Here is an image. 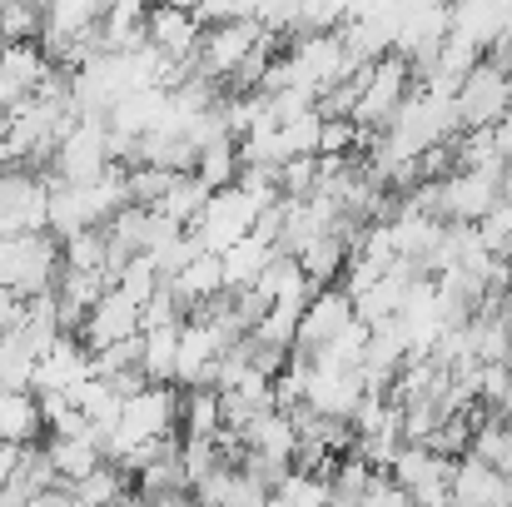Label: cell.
Segmentation results:
<instances>
[{"label":"cell","instance_id":"6da1fadb","mask_svg":"<svg viewBox=\"0 0 512 507\" xmlns=\"http://www.w3.org/2000/svg\"><path fill=\"white\" fill-rule=\"evenodd\" d=\"M60 279V244L50 234L0 239V289H15L20 299H35L55 289Z\"/></svg>","mask_w":512,"mask_h":507},{"label":"cell","instance_id":"7a4b0ae2","mask_svg":"<svg viewBox=\"0 0 512 507\" xmlns=\"http://www.w3.org/2000/svg\"><path fill=\"white\" fill-rule=\"evenodd\" d=\"M110 169V125L105 120H80L65 145L50 155V184H70V189H85L95 184L100 174Z\"/></svg>","mask_w":512,"mask_h":507},{"label":"cell","instance_id":"3957f363","mask_svg":"<svg viewBox=\"0 0 512 507\" xmlns=\"http://www.w3.org/2000/svg\"><path fill=\"white\" fill-rule=\"evenodd\" d=\"M453 110H458V135H468V130H493L512 110V75L498 70V65H488V60H478V65L468 70V80L458 85Z\"/></svg>","mask_w":512,"mask_h":507},{"label":"cell","instance_id":"277c9868","mask_svg":"<svg viewBox=\"0 0 512 507\" xmlns=\"http://www.w3.org/2000/svg\"><path fill=\"white\" fill-rule=\"evenodd\" d=\"M45 199H50V179L30 169H0V239L45 234Z\"/></svg>","mask_w":512,"mask_h":507},{"label":"cell","instance_id":"5b68a950","mask_svg":"<svg viewBox=\"0 0 512 507\" xmlns=\"http://www.w3.org/2000/svg\"><path fill=\"white\" fill-rule=\"evenodd\" d=\"M413 90V70L403 55H383L373 70H368V85L353 105V125L358 130H388V120L398 115V105L408 100Z\"/></svg>","mask_w":512,"mask_h":507},{"label":"cell","instance_id":"8992f818","mask_svg":"<svg viewBox=\"0 0 512 507\" xmlns=\"http://www.w3.org/2000/svg\"><path fill=\"white\" fill-rule=\"evenodd\" d=\"M254 219H259V209L244 199L239 184H229V189H219V194L204 199V209L194 219V234L204 239L209 254H224V249H234L239 239L254 234Z\"/></svg>","mask_w":512,"mask_h":507},{"label":"cell","instance_id":"52a82bcc","mask_svg":"<svg viewBox=\"0 0 512 507\" xmlns=\"http://www.w3.org/2000/svg\"><path fill=\"white\" fill-rule=\"evenodd\" d=\"M259 25H254V15H244V20H234V25H219V30H204L199 35V50H194V70H199V80H219V75H239V65L249 60V50L259 45Z\"/></svg>","mask_w":512,"mask_h":507},{"label":"cell","instance_id":"ba28073f","mask_svg":"<svg viewBox=\"0 0 512 507\" xmlns=\"http://www.w3.org/2000/svg\"><path fill=\"white\" fill-rule=\"evenodd\" d=\"M498 174L503 169H458L443 179L438 219L443 224H478L498 209Z\"/></svg>","mask_w":512,"mask_h":507},{"label":"cell","instance_id":"9c48e42d","mask_svg":"<svg viewBox=\"0 0 512 507\" xmlns=\"http://www.w3.org/2000/svg\"><path fill=\"white\" fill-rule=\"evenodd\" d=\"M90 378H95V368H90L85 343L75 334H60L50 343V353L35 363L30 393H35V398H65L70 388H80V383H90Z\"/></svg>","mask_w":512,"mask_h":507},{"label":"cell","instance_id":"30bf717a","mask_svg":"<svg viewBox=\"0 0 512 507\" xmlns=\"http://www.w3.org/2000/svg\"><path fill=\"white\" fill-rule=\"evenodd\" d=\"M353 324V304L343 289H319L309 304H304V319H299V338H294V353L314 358L319 348H329L334 338Z\"/></svg>","mask_w":512,"mask_h":507},{"label":"cell","instance_id":"8fae6325","mask_svg":"<svg viewBox=\"0 0 512 507\" xmlns=\"http://www.w3.org/2000/svg\"><path fill=\"white\" fill-rule=\"evenodd\" d=\"M199 25L189 15V5H150L145 10V45L160 50L165 60H194L199 50Z\"/></svg>","mask_w":512,"mask_h":507},{"label":"cell","instance_id":"7c38bea8","mask_svg":"<svg viewBox=\"0 0 512 507\" xmlns=\"http://www.w3.org/2000/svg\"><path fill=\"white\" fill-rule=\"evenodd\" d=\"M125 338H140V309H135L125 294L110 289V294L85 314L80 343H85V353H100V348H115V343H125Z\"/></svg>","mask_w":512,"mask_h":507},{"label":"cell","instance_id":"4fadbf2b","mask_svg":"<svg viewBox=\"0 0 512 507\" xmlns=\"http://www.w3.org/2000/svg\"><path fill=\"white\" fill-rule=\"evenodd\" d=\"M453 507H512L508 503V483L493 463L483 458H458L453 463Z\"/></svg>","mask_w":512,"mask_h":507},{"label":"cell","instance_id":"5bb4252c","mask_svg":"<svg viewBox=\"0 0 512 507\" xmlns=\"http://www.w3.org/2000/svg\"><path fill=\"white\" fill-rule=\"evenodd\" d=\"M165 115H170V95H165V90H135V95H125V100L105 115V125H110V135L145 140V135H155V130L165 125Z\"/></svg>","mask_w":512,"mask_h":507},{"label":"cell","instance_id":"9a60e30c","mask_svg":"<svg viewBox=\"0 0 512 507\" xmlns=\"http://www.w3.org/2000/svg\"><path fill=\"white\" fill-rule=\"evenodd\" d=\"M45 458H50L55 488H75L105 463V438H50Z\"/></svg>","mask_w":512,"mask_h":507},{"label":"cell","instance_id":"2e32d148","mask_svg":"<svg viewBox=\"0 0 512 507\" xmlns=\"http://www.w3.org/2000/svg\"><path fill=\"white\" fill-rule=\"evenodd\" d=\"M274 254H279V249H274V244H264V239H254V234H249V239H239L234 249H224V254H219V264H224V294L254 289Z\"/></svg>","mask_w":512,"mask_h":507},{"label":"cell","instance_id":"e0dca14e","mask_svg":"<svg viewBox=\"0 0 512 507\" xmlns=\"http://www.w3.org/2000/svg\"><path fill=\"white\" fill-rule=\"evenodd\" d=\"M100 40H105V55L140 50V45H145V5H140V0L105 5V10H100Z\"/></svg>","mask_w":512,"mask_h":507},{"label":"cell","instance_id":"ac0fdd59","mask_svg":"<svg viewBox=\"0 0 512 507\" xmlns=\"http://www.w3.org/2000/svg\"><path fill=\"white\" fill-rule=\"evenodd\" d=\"M179 428H184V443H214L219 438V393L214 388H189L179 393Z\"/></svg>","mask_w":512,"mask_h":507},{"label":"cell","instance_id":"d6986e66","mask_svg":"<svg viewBox=\"0 0 512 507\" xmlns=\"http://www.w3.org/2000/svg\"><path fill=\"white\" fill-rule=\"evenodd\" d=\"M174 368H179V324L174 329H150L140 334V373L155 388H170Z\"/></svg>","mask_w":512,"mask_h":507},{"label":"cell","instance_id":"ffe728a7","mask_svg":"<svg viewBox=\"0 0 512 507\" xmlns=\"http://www.w3.org/2000/svg\"><path fill=\"white\" fill-rule=\"evenodd\" d=\"M80 229H95L90 214H85L80 189H70V184H50V199H45V234L65 244V239H75Z\"/></svg>","mask_w":512,"mask_h":507},{"label":"cell","instance_id":"44dd1931","mask_svg":"<svg viewBox=\"0 0 512 507\" xmlns=\"http://www.w3.org/2000/svg\"><path fill=\"white\" fill-rule=\"evenodd\" d=\"M50 70H55V65L45 60L40 45H0V75H5L20 95H35Z\"/></svg>","mask_w":512,"mask_h":507},{"label":"cell","instance_id":"7402d4cb","mask_svg":"<svg viewBox=\"0 0 512 507\" xmlns=\"http://www.w3.org/2000/svg\"><path fill=\"white\" fill-rule=\"evenodd\" d=\"M40 403L35 393H0V443H20L30 448V438H40Z\"/></svg>","mask_w":512,"mask_h":507},{"label":"cell","instance_id":"603a6c76","mask_svg":"<svg viewBox=\"0 0 512 507\" xmlns=\"http://www.w3.org/2000/svg\"><path fill=\"white\" fill-rule=\"evenodd\" d=\"M204 199H209V189H204L194 174H179V179H174V189L155 204V214H160V219H170L174 229H194V219H199Z\"/></svg>","mask_w":512,"mask_h":507},{"label":"cell","instance_id":"cb8c5ba5","mask_svg":"<svg viewBox=\"0 0 512 507\" xmlns=\"http://www.w3.org/2000/svg\"><path fill=\"white\" fill-rule=\"evenodd\" d=\"M194 179H199V184H204L209 194L229 189V184L239 179V145H234V140H224V145L204 150V155L194 160Z\"/></svg>","mask_w":512,"mask_h":507},{"label":"cell","instance_id":"d4e9b609","mask_svg":"<svg viewBox=\"0 0 512 507\" xmlns=\"http://www.w3.org/2000/svg\"><path fill=\"white\" fill-rule=\"evenodd\" d=\"M70 493H75V498H80L85 507H110L115 498H125V493H130V478H125L120 468L100 463V468H95V473H90L85 483H75Z\"/></svg>","mask_w":512,"mask_h":507},{"label":"cell","instance_id":"484cf974","mask_svg":"<svg viewBox=\"0 0 512 507\" xmlns=\"http://www.w3.org/2000/svg\"><path fill=\"white\" fill-rule=\"evenodd\" d=\"M155 289H160V274H155V264H150L145 254H135V259L120 269V279H115V294H125L135 309H145V304L155 299Z\"/></svg>","mask_w":512,"mask_h":507},{"label":"cell","instance_id":"4316f807","mask_svg":"<svg viewBox=\"0 0 512 507\" xmlns=\"http://www.w3.org/2000/svg\"><path fill=\"white\" fill-rule=\"evenodd\" d=\"M0 45H40V5H0Z\"/></svg>","mask_w":512,"mask_h":507},{"label":"cell","instance_id":"83f0119b","mask_svg":"<svg viewBox=\"0 0 512 507\" xmlns=\"http://www.w3.org/2000/svg\"><path fill=\"white\" fill-rule=\"evenodd\" d=\"M478 229V244L493 254V259H508L512 264V204H498L488 219H478L473 224Z\"/></svg>","mask_w":512,"mask_h":507},{"label":"cell","instance_id":"f1b7e54d","mask_svg":"<svg viewBox=\"0 0 512 507\" xmlns=\"http://www.w3.org/2000/svg\"><path fill=\"white\" fill-rule=\"evenodd\" d=\"M358 125L353 120H319V155L324 160H353Z\"/></svg>","mask_w":512,"mask_h":507},{"label":"cell","instance_id":"f546056e","mask_svg":"<svg viewBox=\"0 0 512 507\" xmlns=\"http://www.w3.org/2000/svg\"><path fill=\"white\" fill-rule=\"evenodd\" d=\"M314 184H319V160H289V165H279V194L284 199H309L314 194Z\"/></svg>","mask_w":512,"mask_h":507},{"label":"cell","instance_id":"4dcf8cb0","mask_svg":"<svg viewBox=\"0 0 512 507\" xmlns=\"http://www.w3.org/2000/svg\"><path fill=\"white\" fill-rule=\"evenodd\" d=\"M25 324V299L15 289H0V334H15Z\"/></svg>","mask_w":512,"mask_h":507},{"label":"cell","instance_id":"1f68e13d","mask_svg":"<svg viewBox=\"0 0 512 507\" xmlns=\"http://www.w3.org/2000/svg\"><path fill=\"white\" fill-rule=\"evenodd\" d=\"M20 463H25V448L20 443H0V488L20 473Z\"/></svg>","mask_w":512,"mask_h":507},{"label":"cell","instance_id":"d6a6232c","mask_svg":"<svg viewBox=\"0 0 512 507\" xmlns=\"http://www.w3.org/2000/svg\"><path fill=\"white\" fill-rule=\"evenodd\" d=\"M493 135H498V155H503V160L512 165V110L503 115V120H498V125H493Z\"/></svg>","mask_w":512,"mask_h":507},{"label":"cell","instance_id":"836d02e7","mask_svg":"<svg viewBox=\"0 0 512 507\" xmlns=\"http://www.w3.org/2000/svg\"><path fill=\"white\" fill-rule=\"evenodd\" d=\"M110 507H150L145 503V498H140V493H135V488H130V493H125V498H115V503Z\"/></svg>","mask_w":512,"mask_h":507}]
</instances>
